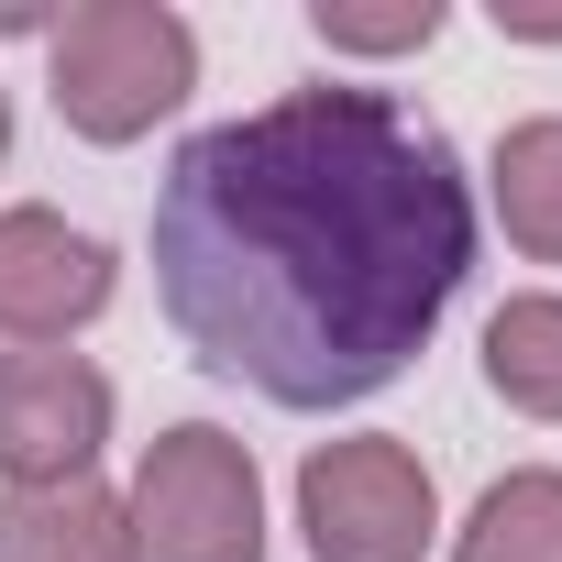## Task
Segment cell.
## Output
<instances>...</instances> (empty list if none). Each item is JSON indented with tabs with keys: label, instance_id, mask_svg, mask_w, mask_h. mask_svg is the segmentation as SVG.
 <instances>
[{
	"label": "cell",
	"instance_id": "8fae6325",
	"mask_svg": "<svg viewBox=\"0 0 562 562\" xmlns=\"http://www.w3.org/2000/svg\"><path fill=\"white\" fill-rule=\"evenodd\" d=\"M310 34L331 56H419L441 34V0H397V12H353V0H310Z\"/></svg>",
	"mask_w": 562,
	"mask_h": 562
},
{
	"label": "cell",
	"instance_id": "277c9868",
	"mask_svg": "<svg viewBox=\"0 0 562 562\" xmlns=\"http://www.w3.org/2000/svg\"><path fill=\"white\" fill-rule=\"evenodd\" d=\"M299 540H310V562H430L441 485H430V463L397 430L310 441V463H299Z\"/></svg>",
	"mask_w": 562,
	"mask_h": 562
},
{
	"label": "cell",
	"instance_id": "30bf717a",
	"mask_svg": "<svg viewBox=\"0 0 562 562\" xmlns=\"http://www.w3.org/2000/svg\"><path fill=\"white\" fill-rule=\"evenodd\" d=\"M452 562H562V463H507L463 507Z\"/></svg>",
	"mask_w": 562,
	"mask_h": 562
},
{
	"label": "cell",
	"instance_id": "8992f818",
	"mask_svg": "<svg viewBox=\"0 0 562 562\" xmlns=\"http://www.w3.org/2000/svg\"><path fill=\"white\" fill-rule=\"evenodd\" d=\"M111 375L89 353H0V485L34 496V485H89L111 452Z\"/></svg>",
	"mask_w": 562,
	"mask_h": 562
},
{
	"label": "cell",
	"instance_id": "6da1fadb",
	"mask_svg": "<svg viewBox=\"0 0 562 562\" xmlns=\"http://www.w3.org/2000/svg\"><path fill=\"white\" fill-rule=\"evenodd\" d=\"M474 276V188L397 89H288L177 144L155 188V299L265 408H364Z\"/></svg>",
	"mask_w": 562,
	"mask_h": 562
},
{
	"label": "cell",
	"instance_id": "7c38bea8",
	"mask_svg": "<svg viewBox=\"0 0 562 562\" xmlns=\"http://www.w3.org/2000/svg\"><path fill=\"white\" fill-rule=\"evenodd\" d=\"M496 34L507 45H562V12H518V0H496Z\"/></svg>",
	"mask_w": 562,
	"mask_h": 562
},
{
	"label": "cell",
	"instance_id": "52a82bcc",
	"mask_svg": "<svg viewBox=\"0 0 562 562\" xmlns=\"http://www.w3.org/2000/svg\"><path fill=\"white\" fill-rule=\"evenodd\" d=\"M0 562H144L122 496L89 485H34V496H0Z\"/></svg>",
	"mask_w": 562,
	"mask_h": 562
},
{
	"label": "cell",
	"instance_id": "9c48e42d",
	"mask_svg": "<svg viewBox=\"0 0 562 562\" xmlns=\"http://www.w3.org/2000/svg\"><path fill=\"white\" fill-rule=\"evenodd\" d=\"M485 386L518 419H551L562 430V288L496 299V321H485Z\"/></svg>",
	"mask_w": 562,
	"mask_h": 562
},
{
	"label": "cell",
	"instance_id": "5b68a950",
	"mask_svg": "<svg viewBox=\"0 0 562 562\" xmlns=\"http://www.w3.org/2000/svg\"><path fill=\"white\" fill-rule=\"evenodd\" d=\"M122 299V254L45 210V199H12L0 210V342H23V353H56L67 331H89L100 310Z\"/></svg>",
	"mask_w": 562,
	"mask_h": 562
},
{
	"label": "cell",
	"instance_id": "3957f363",
	"mask_svg": "<svg viewBox=\"0 0 562 562\" xmlns=\"http://www.w3.org/2000/svg\"><path fill=\"white\" fill-rule=\"evenodd\" d=\"M133 551L144 562H265V474L254 441H232L221 419H177L144 441L133 485H122Z\"/></svg>",
	"mask_w": 562,
	"mask_h": 562
},
{
	"label": "cell",
	"instance_id": "ba28073f",
	"mask_svg": "<svg viewBox=\"0 0 562 562\" xmlns=\"http://www.w3.org/2000/svg\"><path fill=\"white\" fill-rule=\"evenodd\" d=\"M485 199H496V221H507V243H518L529 265H562V111L496 133Z\"/></svg>",
	"mask_w": 562,
	"mask_h": 562
},
{
	"label": "cell",
	"instance_id": "4fadbf2b",
	"mask_svg": "<svg viewBox=\"0 0 562 562\" xmlns=\"http://www.w3.org/2000/svg\"><path fill=\"white\" fill-rule=\"evenodd\" d=\"M0 166H12V89H0Z\"/></svg>",
	"mask_w": 562,
	"mask_h": 562
},
{
	"label": "cell",
	"instance_id": "7a4b0ae2",
	"mask_svg": "<svg viewBox=\"0 0 562 562\" xmlns=\"http://www.w3.org/2000/svg\"><path fill=\"white\" fill-rule=\"evenodd\" d=\"M45 89L78 144H144L199 89V23L166 0H78L45 23Z\"/></svg>",
	"mask_w": 562,
	"mask_h": 562
}]
</instances>
